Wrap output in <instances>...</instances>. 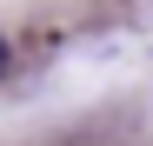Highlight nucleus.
I'll return each mask as SVG.
<instances>
[{
    "label": "nucleus",
    "instance_id": "nucleus-1",
    "mask_svg": "<svg viewBox=\"0 0 153 146\" xmlns=\"http://www.w3.org/2000/svg\"><path fill=\"white\" fill-rule=\"evenodd\" d=\"M7 66H13V53H7V40H0V80H7Z\"/></svg>",
    "mask_w": 153,
    "mask_h": 146
}]
</instances>
